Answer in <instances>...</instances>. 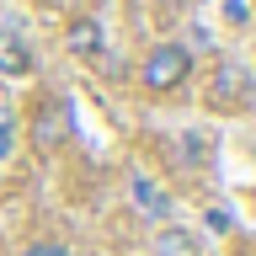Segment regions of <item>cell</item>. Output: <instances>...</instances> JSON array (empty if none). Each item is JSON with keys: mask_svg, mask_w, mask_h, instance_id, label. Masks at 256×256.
I'll use <instances>...</instances> for the list:
<instances>
[{"mask_svg": "<svg viewBox=\"0 0 256 256\" xmlns=\"http://www.w3.org/2000/svg\"><path fill=\"white\" fill-rule=\"evenodd\" d=\"M70 139H75V107H70V96H59V91H54V96H38V102H32V118H27L32 155L54 160Z\"/></svg>", "mask_w": 256, "mask_h": 256, "instance_id": "cell-1", "label": "cell"}, {"mask_svg": "<svg viewBox=\"0 0 256 256\" xmlns=\"http://www.w3.org/2000/svg\"><path fill=\"white\" fill-rule=\"evenodd\" d=\"M192 80V48L187 43H155L139 64V86L150 96H171Z\"/></svg>", "mask_w": 256, "mask_h": 256, "instance_id": "cell-2", "label": "cell"}, {"mask_svg": "<svg viewBox=\"0 0 256 256\" xmlns=\"http://www.w3.org/2000/svg\"><path fill=\"white\" fill-rule=\"evenodd\" d=\"M251 96H256V75L246 70V64H219L214 70V86H208V107H219V112H240V107H251Z\"/></svg>", "mask_w": 256, "mask_h": 256, "instance_id": "cell-3", "label": "cell"}, {"mask_svg": "<svg viewBox=\"0 0 256 256\" xmlns=\"http://www.w3.org/2000/svg\"><path fill=\"white\" fill-rule=\"evenodd\" d=\"M32 64H38L32 43L16 27H0V75H6V80H22V75H32Z\"/></svg>", "mask_w": 256, "mask_h": 256, "instance_id": "cell-4", "label": "cell"}, {"mask_svg": "<svg viewBox=\"0 0 256 256\" xmlns=\"http://www.w3.org/2000/svg\"><path fill=\"white\" fill-rule=\"evenodd\" d=\"M64 43H70V54H75V59H96L107 38H102V22H96V16H70Z\"/></svg>", "mask_w": 256, "mask_h": 256, "instance_id": "cell-5", "label": "cell"}, {"mask_svg": "<svg viewBox=\"0 0 256 256\" xmlns=\"http://www.w3.org/2000/svg\"><path fill=\"white\" fill-rule=\"evenodd\" d=\"M22 256H70V251H64L59 240H32V246H27Z\"/></svg>", "mask_w": 256, "mask_h": 256, "instance_id": "cell-6", "label": "cell"}]
</instances>
